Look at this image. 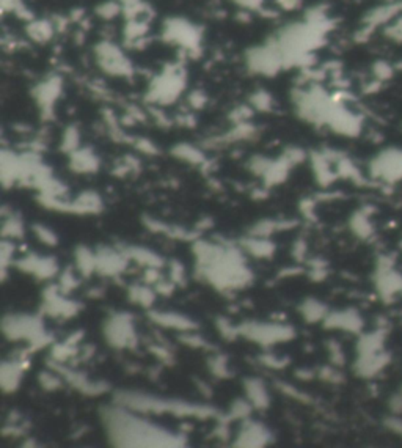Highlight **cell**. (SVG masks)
I'll list each match as a JSON object with an SVG mask.
<instances>
[{
  "label": "cell",
  "mask_w": 402,
  "mask_h": 448,
  "mask_svg": "<svg viewBox=\"0 0 402 448\" xmlns=\"http://www.w3.org/2000/svg\"><path fill=\"white\" fill-rule=\"evenodd\" d=\"M194 252L198 274L217 290H236L253 280V274L245 266L242 253L238 249L197 241Z\"/></svg>",
  "instance_id": "cell-1"
},
{
  "label": "cell",
  "mask_w": 402,
  "mask_h": 448,
  "mask_svg": "<svg viewBox=\"0 0 402 448\" xmlns=\"http://www.w3.org/2000/svg\"><path fill=\"white\" fill-rule=\"evenodd\" d=\"M105 423L109 428L110 439L120 447H182L186 439L179 434H173L165 428L138 419L136 415L120 408L105 412Z\"/></svg>",
  "instance_id": "cell-2"
},
{
  "label": "cell",
  "mask_w": 402,
  "mask_h": 448,
  "mask_svg": "<svg viewBox=\"0 0 402 448\" xmlns=\"http://www.w3.org/2000/svg\"><path fill=\"white\" fill-rule=\"evenodd\" d=\"M116 399L120 406L138 410V412H171L178 415H192V417H209L212 414V410L208 408H200L195 406V404L181 401H170V399H160L140 393H120Z\"/></svg>",
  "instance_id": "cell-3"
},
{
  "label": "cell",
  "mask_w": 402,
  "mask_h": 448,
  "mask_svg": "<svg viewBox=\"0 0 402 448\" xmlns=\"http://www.w3.org/2000/svg\"><path fill=\"white\" fill-rule=\"evenodd\" d=\"M3 334L10 340H27L32 349H41L42 346L51 343V337L46 334L45 326L38 316L30 314H12L2 323Z\"/></svg>",
  "instance_id": "cell-4"
},
{
  "label": "cell",
  "mask_w": 402,
  "mask_h": 448,
  "mask_svg": "<svg viewBox=\"0 0 402 448\" xmlns=\"http://www.w3.org/2000/svg\"><path fill=\"white\" fill-rule=\"evenodd\" d=\"M239 334L255 343L271 346L294 338V329L275 323H245L239 326Z\"/></svg>",
  "instance_id": "cell-5"
},
{
  "label": "cell",
  "mask_w": 402,
  "mask_h": 448,
  "mask_svg": "<svg viewBox=\"0 0 402 448\" xmlns=\"http://www.w3.org/2000/svg\"><path fill=\"white\" fill-rule=\"evenodd\" d=\"M105 338L109 345L114 348H127V346H134L137 341L136 330H134L132 318L127 313L114 314L104 326Z\"/></svg>",
  "instance_id": "cell-6"
},
{
  "label": "cell",
  "mask_w": 402,
  "mask_h": 448,
  "mask_svg": "<svg viewBox=\"0 0 402 448\" xmlns=\"http://www.w3.org/2000/svg\"><path fill=\"white\" fill-rule=\"evenodd\" d=\"M42 310L53 318H71L80 310L79 302L68 301L60 286H49L45 293Z\"/></svg>",
  "instance_id": "cell-7"
},
{
  "label": "cell",
  "mask_w": 402,
  "mask_h": 448,
  "mask_svg": "<svg viewBox=\"0 0 402 448\" xmlns=\"http://www.w3.org/2000/svg\"><path fill=\"white\" fill-rule=\"evenodd\" d=\"M16 266H18V269L21 271L29 272V274H34L35 277H38L40 280L52 279L58 271V264L55 260L49 257H38V255H34V253L21 258L18 263H16Z\"/></svg>",
  "instance_id": "cell-8"
},
{
  "label": "cell",
  "mask_w": 402,
  "mask_h": 448,
  "mask_svg": "<svg viewBox=\"0 0 402 448\" xmlns=\"http://www.w3.org/2000/svg\"><path fill=\"white\" fill-rule=\"evenodd\" d=\"M127 258L125 252H116V250L103 247L96 253V271L103 275L115 277L126 269Z\"/></svg>",
  "instance_id": "cell-9"
},
{
  "label": "cell",
  "mask_w": 402,
  "mask_h": 448,
  "mask_svg": "<svg viewBox=\"0 0 402 448\" xmlns=\"http://www.w3.org/2000/svg\"><path fill=\"white\" fill-rule=\"evenodd\" d=\"M267 442H271V433L264 425L258 421L247 420L240 428L236 447H264Z\"/></svg>",
  "instance_id": "cell-10"
},
{
  "label": "cell",
  "mask_w": 402,
  "mask_h": 448,
  "mask_svg": "<svg viewBox=\"0 0 402 448\" xmlns=\"http://www.w3.org/2000/svg\"><path fill=\"white\" fill-rule=\"evenodd\" d=\"M149 318H151L156 324H159V326L182 330V332H189V330H194L197 327V324L192 321L190 318H187L184 314H179V313L153 312L149 313Z\"/></svg>",
  "instance_id": "cell-11"
},
{
  "label": "cell",
  "mask_w": 402,
  "mask_h": 448,
  "mask_svg": "<svg viewBox=\"0 0 402 448\" xmlns=\"http://www.w3.org/2000/svg\"><path fill=\"white\" fill-rule=\"evenodd\" d=\"M24 366L21 362H3L0 368V386L7 393L14 392L19 387L21 377H23Z\"/></svg>",
  "instance_id": "cell-12"
},
{
  "label": "cell",
  "mask_w": 402,
  "mask_h": 448,
  "mask_svg": "<svg viewBox=\"0 0 402 448\" xmlns=\"http://www.w3.org/2000/svg\"><path fill=\"white\" fill-rule=\"evenodd\" d=\"M245 392H247V397H249V401L253 404V408L256 409L269 408V403H271L269 393H267L264 382L261 379H247Z\"/></svg>",
  "instance_id": "cell-13"
},
{
  "label": "cell",
  "mask_w": 402,
  "mask_h": 448,
  "mask_svg": "<svg viewBox=\"0 0 402 448\" xmlns=\"http://www.w3.org/2000/svg\"><path fill=\"white\" fill-rule=\"evenodd\" d=\"M123 252H125V255L129 260H134L136 263L142 266H147V268H160V266L164 264V260L160 258L156 252H153V250L149 249L126 247Z\"/></svg>",
  "instance_id": "cell-14"
},
{
  "label": "cell",
  "mask_w": 402,
  "mask_h": 448,
  "mask_svg": "<svg viewBox=\"0 0 402 448\" xmlns=\"http://www.w3.org/2000/svg\"><path fill=\"white\" fill-rule=\"evenodd\" d=\"M242 245L247 252L253 255L256 258H271L273 252H275V244L269 241L267 238H261V236L244 239Z\"/></svg>",
  "instance_id": "cell-15"
},
{
  "label": "cell",
  "mask_w": 402,
  "mask_h": 448,
  "mask_svg": "<svg viewBox=\"0 0 402 448\" xmlns=\"http://www.w3.org/2000/svg\"><path fill=\"white\" fill-rule=\"evenodd\" d=\"M74 257H76V268L84 277L96 271V253L91 252L88 247L80 245L74 252Z\"/></svg>",
  "instance_id": "cell-16"
},
{
  "label": "cell",
  "mask_w": 402,
  "mask_h": 448,
  "mask_svg": "<svg viewBox=\"0 0 402 448\" xmlns=\"http://www.w3.org/2000/svg\"><path fill=\"white\" fill-rule=\"evenodd\" d=\"M300 312H302L303 318L307 319V321L314 323V321H319L321 318H324L325 307L321 302H318V301H313V299H308V301H305L302 303V307H300Z\"/></svg>",
  "instance_id": "cell-17"
},
{
  "label": "cell",
  "mask_w": 402,
  "mask_h": 448,
  "mask_svg": "<svg viewBox=\"0 0 402 448\" xmlns=\"http://www.w3.org/2000/svg\"><path fill=\"white\" fill-rule=\"evenodd\" d=\"M73 165L79 172H95L98 169V159L90 151H79L74 154Z\"/></svg>",
  "instance_id": "cell-18"
},
{
  "label": "cell",
  "mask_w": 402,
  "mask_h": 448,
  "mask_svg": "<svg viewBox=\"0 0 402 448\" xmlns=\"http://www.w3.org/2000/svg\"><path fill=\"white\" fill-rule=\"evenodd\" d=\"M129 297L131 301L140 303L143 307H149L153 306L154 302V291L151 288H147V286H132L129 290Z\"/></svg>",
  "instance_id": "cell-19"
},
{
  "label": "cell",
  "mask_w": 402,
  "mask_h": 448,
  "mask_svg": "<svg viewBox=\"0 0 402 448\" xmlns=\"http://www.w3.org/2000/svg\"><path fill=\"white\" fill-rule=\"evenodd\" d=\"M2 234H3V238H10V239L23 238L24 236L23 222H21L18 217H10L8 221L3 223Z\"/></svg>",
  "instance_id": "cell-20"
},
{
  "label": "cell",
  "mask_w": 402,
  "mask_h": 448,
  "mask_svg": "<svg viewBox=\"0 0 402 448\" xmlns=\"http://www.w3.org/2000/svg\"><path fill=\"white\" fill-rule=\"evenodd\" d=\"M251 409H253V404L250 401H242V399H239V401H236L231 408V419H247L250 415Z\"/></svg>",
  "instance_id": "cell-21"
},
{
  "label": "cell",
  "mask_w": 402,
  "mask_h": 448,
  "mask_svg": "<svg viewBox=\"0 0 402 448\" xmlns=\"http://www.w3.org/2000/svg\"><path fill=\"white\" fill-rule=\"evenodd\" d=\"M175 154H178L179 158L186 159V161H190V162H201L203 161V156L200 153L197 151L195 148L192 147H187V145H182L178 147L175 149Z\"/></svg>",
  "instance_id": "cell-22"
},
{
  "label": "cell",
  "mask_w": 402,
  "mask_h": 448,
  "mask_svg": "<svg viewBox=\"0 0 402 448\" xmlns=\"http://www.w3.org/2000/svg\"><path fill=\"white\" fill-rule=\"evenodd\" d=\"M79 285V280L76 279V274L71 269H66L65 272L62 274V279H60V290L62 293H69L71 290H74Z\"/></svg>",
  "instance_id": "cell-23"
},
{
  "label": "cell",
  "mask_w": 402,
  "mask_h": 448,
  "mask_svg": "<svg viewBox=\"0 0 402 448\" xmlns=\"http://www.w3.org/2000/svg\"><path fill=\"white\" fill-rule=\"evenodd\" d=\"M40 382H41V386L46 388V390H51V392L57 390V388L62 387L60 376L51 375V373H41Z\"/></svg>",
  "instance_id": "cell-24"
},
{
  "label": "cell",
  "mask_w": 402,
  "mask_h": 448,
  "mask_svg": "<svg viewBox=\"0 0 402 448\" xmlns=\"http://www.w3.org/2000/svg\"><path fill=\"white\" fill-rule=\"evenodd\" d=\"M34 230L36 233V236L40 238V241H42L45 244L47 245H55L57 244V234L53 233L51 228H47V227H42V225H35L34 227Z\"/></svg>",
  "instance_id": "cell-25"
},
{
  "label": "cell",
  "mask_w": 402,
  "mask_h": 448,
  "mask_svg": "<svg viewBox=\"0 0 402 448\" xmlns=\"http://www.w3.org/2000/svg\"><path fill=\"white\" fill-rule=\"evenodd\" d=\"M217 327H218V330H221V334L223 335V337L228 340H234L238 335H240L239 327H233L231 324H229L228 319H225V318L217 319Z\"/></svg>",
  "instance_id": "cell-26"
},
{
  "label": "cell",
  "mask_w": 402,
  "mask_h": 448,
  "mask_svg": "<svg viewBox=\"0 0 402 448\" xmlns=\"http://www.w3.org/2000/svg\"><path fill=\"white\" fill-rule=\"evenodd\" d=\"M13 252H14V245L8 241L7 238L2 241V245H0V255H2V268L3 271L8 268L10 261L13 258Z\"/></svg>",
  "instance_id": "cell-27"
},
{
  "label": "cell",
  "mask_w": 402,
  "mask_h": 448,
  "mask_svg": "<svg viewBox=\"0 0 402 448\" xmlns=\"http://www.w3.org/2000/svg\"><path fill=\"white\" fill-rule=\"evenodd\" d=\"M211 370L216 376L218 377H228L229 373H228V366H227V360H225V357H214L211 360Z\"/></svg>",
  "instance_id": "cell-28"
},
{
  "label": "cell",
  "mask_w": 402,
  "mask_h": 448,
  "mask_svg": "<svg viewBox=\"0 0 402 448\" xmlns=\"http://www.w3.org/2000/svg\"><path fill=\"white\" fill-rule=\"evenodd\" d=\"M184 279H186V274L182 264L173 261V263H171V282H175L176 285H184Z\"/></svg>",
  "instance_id": "cell-29"
},
{
  "label": "cell",
  "mask_w": 402,
  "mask_h": 448,
  "mask_svg": "<svg viewBox=\"0 0 402 448\" xmlns=\"http://www.w3.org/2000/svg\"><path fill=\"white\" fill-rule=\"evenodd\" d=\"M159 268H148L147 271V274H145V282H147V284H151V285H156L159 284L160 280V274H159Z\"/></svg>",
  "instance_id": "cell-30"
},
{
  "label": "cell",
  "mask_w": 402,
  "mask_h": 448,
  "mask_svg": "<svg viewBox=\"0 0 402 448\" xmlns=\"http://www.w3.org/2000/svg\"><path fill=\"white\" fill-rule=\"evenodd\" d=\"M181 340L187 345L194 346V348H203V346H206L205 340L200 338V337H192V335H184V337H181Z\"/></svg>",
  "instance_id": "cell-31"
},
{
  "label": "cell",
  "mask_w": 402,
  "mask_h": 448,
  "mask_svg": "<svg viewBox=\"0 0 402 448\" xmlns=\"http://www.w3.org/2000/svg\"><path fill=\"white\" fill-rule=\"evenodd\" d=\"M65 145L68 148H76L77 145V131L76 129H69L65 136Z\"/></svg>",
  "instance_id": "cell-32"
}]
</instances>
